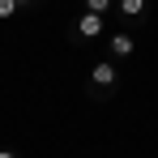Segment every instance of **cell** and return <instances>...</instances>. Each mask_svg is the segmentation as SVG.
<instances>
[{
  "label": "cell",
  "mask_w": 158,
  "mask_h": 158,
  "mask_svg": "<svg viewBox=\"0 0 158 158\" xmlns=\"http://www.w3.org/2000/svg\"><path fill=\"white\" fill-rule=\"evenodd\" d=\"M145 4H150V0H120V13H124V17H141Z\"/></svg>",
  "instance_id": "4"
},
{
  "label": "cell",
  "mask_w": 158,
  "mask_h": 158,
  "mask_svg": "<svg viewBox=\"0 0 158 158\" xmlns=\"http://www.w3.org/2000/svg\"><path fill=\"white\" fill-rule=\"evenodd\" d=\"M90 77H94V85H103V90L120 81V77H115V64H111V60H98V64L90 69Z\"/></svg>",
  "instance_id": "2"
},
{
  "label": "cell",
  "mask_w": 158,
  "mask_h": 158,
  "mask_svg": "<svg viewBox=\"0 0 158 158\" xmlns=\"http://www.w3.org/2000/svg\"><path fill=\"white\" fill-rule=\"evenodd\" d=\"M107 52L115 56V60H124V56L137 52V39H132V34H111V39H107Z\"/></svg>",
  "instance_id": "1"
},
{
  "label": "cell",
  "mask_w": 158,
  "mask_h": 158,
  "mask_svg": "<svg viewBox=\"0 0 158 158\" xmlns=\"http://www.w3.org/2000/svg\"><path fill=\"white\" fill-rule=\"evenodd\" d=\"M77 34H81V39H94V34H103V13H81Z\"/></svg>",
  "instance_id": "3"
},
{
  "label": "cell",
  "mask_w": 158,
  "mask_h": 158,
  "mask_svg": "<svg viewBox=\"0 0 158 158\" xmlns=\"http://www.w3.org/2000/svg\"><path fill=\"white\" fill-rule=\"evenodd\" d=\"M0 158H17V154H13V150H0Z\"/></svg>",
  "instance_id": "7"
},
{
  "label": "cell",
  "mask_w": 158,
  "mask_h": 158,
  "mask_svg": "<svg viewBox=\"0 0 158 158\" xmlns=\"http://www.w3.org/2000/svg\"><path fill=\"white\" fill-rule=\"evenodd\" d=\"M17 4H30V0H17Z\"/></svg>",
  "instance_id": "8"
},
{
  "label": "cell",
  "mask_w": 158,
  "mask_h": 158,
  "mask_svg": "<svg viewBox=\"0 0 158 158\" xmlns=\"http://www.w3.org/2000/svg\"><path fill=\"white\" fill-rule=\"evenodd\" d=\"M17 9H22V4H17V0H0V17H13V13H17Z\"/></svg>",
  "instance_id": "6"
},
{
  "label": "cell",
  "mask_w": 158,
  "mask_h": 158,
  "mask_svg": "<svg viewBox=\"0 0 158 158\" xmlns=\"http://www.w3.org/2000/svg\"><path fill=\"white\" fill-rule=\"evenodd\" d=\"M115 0H85V13H107Z\"/></svg>",
  "instance_id": "5"
}]
</instances>
